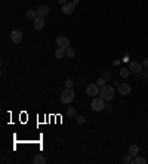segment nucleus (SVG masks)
<instances>
[{"instance_id":"nucleus-20","label":"nucleus","mask_w":148,"mask_h":164,"mask_svg":"<svg viewBox=\"0 0 148 164\" xmlns=\"http://www.w3.org/2000/svg\"><path fill=\"white\" fill-rule=\"evenodd\" d=\"M105 83H107V80L101 77V78H98V82H96V84H98L99 87H104V86H105Z\"/></svg>"},{"instance_id":"nucleus-5","label":"nucleus","mask_w":148,"mask_h":164,"mask_svg":"<svg viewBox=\"0 0 148 164\" xmlns=\"http://www.w3.org/2000/svg\"><path fill=\"white\" fill-rule=\"evenodd\" d=\"M99 86L95 83V84H89L88 87H86V95H89V96H96V95H99Z\"/></svg>"},{"instance_id":"nucleus-24","label":"nucleus","mask_w":148,"mask_h":164,"mask_svg":"<svg viewBox=\"0 0 148 164\" xmlns=\"http://www.w3.org/2000/svg\"><path fill=\"white\" fill-rule=\"evenodd\" d=\"M102 78H105V80H108V78H110V74H108L107 71H104V73H102Z\"/></svg>"},{"instance_id":"nucleus-8","label":"nucleus","mask_w":148,"mask_h":164,"mask_svg":"<svg viewBox=\"0 0 148 164\" xmlns=\"http://www.w3.org/2000/svg\"><path fill=\"white\" fill-rule=\"evenodd\" d=\"M130 92H132V87H130L129 83H122V84H119V93H120V95L127 96Z\"/></svg>"},{"instance_id":"nucleus-9","label":"nucleus","mask_w":148,"mask_h":164,"mask_svg":"<svg viewBox=\"0 0 148 164\" xmlns=\"http://www.w3.org/2000/svg\"><path fill=\"white\" fill-rule=\"evenodd\" d=\"M74 10H76V5H74L73 2H67L65 5H62V13H65V15H71Z\"/></svg>"},{"instance_id":"nucleus-21","label":"nucleus","mask_w":148,"mask_h":164,"mask_svg":"<svg viewBox=\"0 0 148 164\" xmlns=\"http://www.w3.org/2000/svg\"><path fill=\"white\" fill-rule=\"evenodd\" d=\"M76 121H77L79 124H83L84 121H86V118H84L83 115H77V117H76Z\"/></svg>"},{"instance_id":"nucleus-23","label":"nucleus","mask_w":148,"mask_h":164,"mask_svg":"<svg viewBox=\"0 0 148 164\" xmlns=\"http://www.w3.org/2000/svg\"><path fill=\"white\" fill-rule=\"evenodd\" d=\"M124 163L126 164H129V163H132V155H129V154H127V155L124 157V160H123Z\"/></svg>"},{"instance_id":"nucleus-6","label":"nucleus","mask_w":148,"mask_h":164,"mask_svg":"<svg viewBox=\"0 0 148 164\" xmlns=\"http://www.w3.org/2000/svg\"><path fill=\"white\" fill-rule=\"evenodd\" d=\"M142 64L138 62V61H132L130 64H129V70H130V73H135V74H139L142 73Z\"/></svg>"},{"instance_id":"nucleus-10","label":"nucleus","mask_w":148,"mask_h":164,"mask_svg":"<svg viewBox=\"0 0 148 164\" xmlns=\"http://www.w3.org/2000/svg\"><path fill=\"white\" fill-rule=\"evenodd\" d=\"M36 10H37V15H39L40 18H46L50 13L49 6H46V5H41V6H39Z\"/></svg>"},{"instance_id":"nucleus-14","label":"nucleus","mask_w":148,"mask_h":164,"mask_svg":"<svg viewBox=\"0 0 148 164\" xmlns=\"http://www.w3.org/2000/svg\"><path fill=\"white\" fill-rule=\"evenodd\" d=\"M25 17L28 18V19H33V21H34V19L39 17V15H37V10H33V9H31V10H27Z\"/></svg>"},{"instance_id":"nucleus-1","label":"nucleus","mask_w":148,"mask_h":164,"mask_svg":"<svg viewBox=\"0 0 148 164\" xmlns=\"http://www.w3.org/2000/svg\"><path fill=\"white\" fill-rule=\"evenodd\" d=\"M99 95H101V98L105 99V101H111V99L114 98L115 90H114V87H111V86H104V87H101Z\"/></svg>"},{"instance_id":"nucleus-11","label":"nucleus","mask_w":148,"mask_h":164,"mask_svg":"<svg viewBox=\"0 0 148 164\" xmlns=\"http://www.w3.org/2000/svg\"><path fill=\"white\" fill-rule=\"evenodd\" d=\"M33 27L37 30V31H40V30H43V27H45V18H40L37 17L36 19L33 21Z\"/></svg>"},{"instance_id":"nucleus-3","label":"nucleus","mask_w":148,"mask_h":164,"mask_svg":"<svg viewBox=\"0 0 148 164\" xmlns=\"http://www.w3.org/2000/svg\"><path fill=\"white\" fill-rule=\"evenodd\" d=\"M91 107L93 111H102L104 108L107 107V105H105V99H102L101 96H99V98H93L92 99Z\"/></svg>"},{"instance_id":"nucleus-16","label":"nucleus","mask_w":148,"mask_h":164,"mask_svg":"<svg viewBox=\"0 0 148 164\" xmlns=\"http://www.w3.org/2000/svg\"><path fill=\"white\" fill-rule=\"evenodd\" d=\"M67 115H68L70 118H76V117H77V111H76L74 108H68V109H67Z\"/></svg>"},{"instance_id":"nucleus-19","label":"nucleus","mask_w":148,"mask_h":164,"mask_svg":"<svg viewBox=\"0 0 148 164\" xmlns=\"http://www.w3.org/2000/svg\"><path fill=\"white\" fill-rule=\"evenodd\" d=\"M65 55H67L68 58L76 56V50H74L73 48H67V49H65Z\"/></svg>"},{"instance_id":"nucleus-26","label":"nucleus","mask_w":148,"mask_h":164,"mask_svg":"<svg viewBox=\"0 0 148 164\" xmlns=\"http://www.w3.org/2000/svg\"><path fill=\"white\" fill-rule=\"evenodd\" d=\"M58 2H59L61 5H65V3H67V0H58Z\"/></svg>"},{"instance_id":"nucleus-22","label":"nucleus","mask_w":148,"mask_h":164,"mask_svg":"<svg viewBox=\"0 0 148 164\" xmlns=\"http://www.w3.org/2000/svg\"><path fill=\"white\" fill-rule=\"evenodd\" d=\"M73 80H70V78H68V80H65V87L67 89H73Z\"/></svg>"},{"instance_id":"nucleus-7","label":"nucleus","mask_w":148,"mask_h":164,"mask_svg":"<svg viewBox=\"0 0 148 164\" xmlns=\"http://www.w3.org/2000/svg\"><path fill=\"white\" fill-rule=\"evenodd\" d=\"M24 39V36H22V31L21 30H14L12 33H10V40L14 41V43H21Z\"/></svg>"},{"instance_id":"nucleus-13","label":"nucleus","mask_w":148,"mask_h":164,"mask_svg":"<svg viewBox=\"0 0 148 164\" xmlns=\"http://www.w3.org/2000/svg\"><path fill=\"white\" fill-rule=\"evenodd\" d=\"M33 163L34 164H45L46 163V158L41 155V154H37V155L33 158Z\"/></svg>"},{"instance_id":"nucleus-2","label":"nucleus","mask_w":148,"mask_h":164,"mask_svg":"<svg viewBox=\"0 0 148 164\" xmlns=\"http://www.w3.org/2000/svg\"><path fill=\"white\" fill-rule=\"evenodd\" d=\"M74 95H76V93H74V90L73 89H67L65 87V90L62 92V93H61V102H62V104H71V102H73V99H74Z\"/></svg>"},{"instance_id":"nucleus-28","label":"nucleus","mask_w":148,"mask_h":164,"mask_svg":"<svg viewBox=\"0 0 148 164\" xmlns=\"http://www.w3.org/2000/svg\"><path fill=\"white\" fill-rule=\"evenodd\" d=\"M142 75H144V77H148V71H145V73H142Z\"/></svg>"},{"instance_id":"nucleus-17","label":"nucleus","mask_w":148,"mask_h":164,"mask_svg":"<svg viewBox=\"0 0 148 164\" xmlns=\"http://www.w3.org/2000/svg\"><path fill=\"white\" fill-rule=\"evenodd\" d=\"M132 163H135V164H145V163H147V160H145L144 157H136V158H133V160H132Z\"/></svg>"},{"instance_id":"nucleus-18","label":"nucleus","mask_w":148,"mask_h":164,"mask_svg":"<svg viewBox=\"0 0 148 164\" xmlns=\"http://www.w3.org/2000/svg\"><path fill=\"white\" fill-rule=\"evenodd\" d=\"M129 74H130V70H129V68H122V70H120V75H122L123 78H127Z\"/></svg>"},{"instance_id":"nucleus-27","label":"nucleus","mask_w":148,"mask_h":164,"mask_svg":"<svg viewBox=\"0 0 148 164\" xmlns=\"http://www.w3.org/2000/svg\"><path fill=\"white\" fill-rule=\"evenodd\" d=\"M79 2H80V0H73V3H74V5H76V6L79 5Z\"/></svg>"},{"instance_id":"nucleus-25","label":"nucleus","mask_w":148,"mask_h":164,"mask_svg":"<svg viewBox=\"0 0 148 164\" xmlns=\"http://www.w3.org/2000/svg\"><path fill=\"white\" fill-rule=\"evenodd\" d=\"M142 65H144V67H147V68H148V58H145V59H144V62H142Z\"/></svg>"},{"instance_id":"nucleus-15","label":"nucleus","mask_w":148,"mask_h":164,"mask_svg":"<svg viewBox=\"0 0 148 164\" xmlns=\"http://www.w3.org/2000/svg\"><path fill=\"white\" fill-rule=\"evenodd\" d=\"M64 55H65V49H62V48H58V49L55 50V56H56L58 59L64 58Z\"/></svg>"},{"instance_id":"nucleus-12","label":"nucleus","mask_w":148,"mask_h":164,"mask_svg":"<svg viewBox=\"0 0 148 164\" xmlns=\"http://www.w3.org/2000/svg\"><path fill=\"white\" fill-rule=\"evenodd\" d=\"M138 154H139V147H138V145H135V143L130 145V147H129V155L136 157Z\"/></svg>"},{"instance_id":"nucleus-4","label":"nucleus","mask_w":148,"mask_h":164,"mask_svg":"<svg viewBox=\"0 0 148 164\" xmlns=\"http://www.w3.org/2000/svg\"><path fill=\"white\" fill-rule=\"evenodd\" d=\"M56 46L58 48H62V49L70 48V39L65 37V36H59V37L56 39Z\"/></svg>"}]
</instances>
